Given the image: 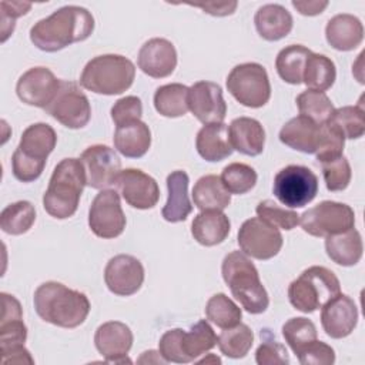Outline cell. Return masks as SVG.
<instances>
[{
	"label": "cell",
	"instance_id": "4",
	"mask_svg": "<svg viewBox=\"0 0 365 365\" xmlns=\"http://www.w3.org/2000/svg\"><path fill=\"white\" fill-rule=\"evenodd\" d=\"M221 272L234 298L250 314H262L269 304L258 269L242 251H232L222 259Z\"/></svg>",
	"mask_w": 365,
	"mask_h": 365
},
{
	"label": "cell",
	"instance_id": "24",
	"mask_svg": "<svg viewBox=\"0 0 365 365\" xmlns=\"http://www.w3.org/2000/svg\"><path fill=\"white\" fill-rule=\"evenodd\" d=\"M230 141L234 150L244 155L255 157L264 151L265 131L261 123L251 117L234 118L228 128Z\"/></svg>",
	"mask_w": 365,
	"mask_h": 365
},
{
	"label": "cell",
	"instance_id": "51",
	"mask_svg": "<svg viewBox=\"0 0 365 365\" xmlns=\"http://www.w3.org/2000/svg\"><path fill=\"white\" fill-rule=\"evenodd\" d=\"M1 9V41H6L7 37L13 33L16 26V19L27 14L31 9V3L26 1H0Z\"/></svg>",
	"mask_w": 365,
	"mask_h": 365
},
{
	"label": "cell",
	"instance_id": "38",
	"mask_svg": "<svg viewBox=\"0 0 365 365\" xmlns=\"http://www.w3.org/2000/svg\"><path fill=\"white\" fill-rule=\"evenodd\" d=\"M218 336L205 319H200L191 325L190 331H184L182 335V349L190 362L195 361L198 356L204 355L217 345Z\"/></svg>",
	"mask_w": 365,
	"mask_h": 365
},
{
	"label": "cell",
	"instance_id": "53",
	"mask_svg": "<svg viewBox=\"0 0 365 365\" xmlns=\"http://www.w3.org/2000/svg\"><path fill=\"white\" fill-rule=\"evenodd\" d=\"M1 352V361L3 364H34V359L31 358L30 352L24 348V345L20 346H14L10 349H4L0 351Z\"/></svg>",
	"mask_w": 365,
	"mask_h": 365
},
{
	"label": "cell",
	"instance_id": "30",
	"mask_svg": "<svg viewBox=\"0 0 365 365\" xmlns=\"http://www.w3.org/2000/svg\"><path fill=\"white\" fill-rule=\"evenodd\" d=\"M150 145L151 131L144 121L137 120L115 128L114 147L124 157L140 158L148 151Z\"/></svg>",
	"mask_w": 365,
	"mask_h": 365
},
{
	"label": "cell",
	"instance_id": "26",
	"mask_svg": "<svg viewBox=\"0 0 365 365\" xmlns=\"http://www.w3.org/2000/svg\"><path fill=\"white\" fill-rule=\"evenodd\" d=\"M319 133L321 125L304 115H297L282 125L279 131V140L282 144L292 150L305 154H315L319 141Z\"/></svg>",
	"mask_w": 365,
	"mask_h": 365
},
{
	"label": "cell",
	"instance_id": "41",
	"mask_svg": "<svg viewBox=\"0 0 365 365\" xmlns=\"http://www.w3.org/2000/svg\"><path fill=\"white\" fill-rule=\"evenodd\" d=\"M207 319L220 328H231L241 322V308L225 294L212 295L205 305Z\"/></svg>",
	"mask_w": 365,
	"mask_h": 365
},
{
	"label": "cell",
	"instance_id": "35",
	"mask_svg": "<svg viewBox=\"0 0 365 365\" xmlns=\"http://www.w3.org/2000/svg\"><path fill=\"white\" fill-rule=\"evenodd\" d=\"M311 53L312 51L309 48L301 44H291L284 47L275 58V68L278 76L288 84H301L305 61Z\"/></svg>",
	"mask_w": 365,
	"mask_h": 365
},
{
	"label": "cell",
	"instance_id": "21",
	"mask_svg": "<svg viewBox=\"0 0 365 365\" xmlns=\"http://www.w3.org/2000/svg\"><path fill=\"white\" fill-rule=\"evenodd\" d=\"M56 143L57 134L54 128L46 123H36L23 131L14 153L23 158L46 165L47 157L54 150Z\"/></svg>",
	"mask_w": 365,
	"mask_h": 365
},
{
	"label": "cell",
	"instance_id": "48",
	"mask_svg": "<svg viewBox=\"0 0 365 365\" xmlns=\"http://www.w3.org/2000/svg\"><path fill=\"white\" fill-rule=\"evenodd\" d=\"M182 335L184 329L174 328L163 334L158 342V352L167 362L174 364H188L190 359L182 349Z\"/></svg>",
	"mask_w": 365,
	"mask_h": 365
},
{
	"label": "cell",
	"instance_id": "3",
	"mask_svg": "<svg viewBox=\"0 0 365 365\" xmlns=\"http://www.w3.org/2000/svg\"><path fill=\"white\" fill-rule=\"evenodd\" d=\"M86 184V173L80 158H63L53 170L43 195V207L48 215L66 220L78 208Z\"/></svg>",
	"mask_w": 365,
	"mask_h": 365
},
{
	"label": "cell",
	"instance_id": "5",
	"mask_svg": "<svg viewBox=\"0 0 365 365\" xmlns=\"http://www.w3.org/2000/svg\"><path fill=\"white\" fill-rule=\"evenodd\" d=\"M134 77L135 67L130 58L121 54H103L84 66L80 84L93 93L114 96L128 90Z\"/></svg>",
	"mask_w": 365,
	"mask_h": 365
},
{
	"label": "cell",
	"instance_id": "34",
	"mask_svg": "<svg viewBox=\"0 0 365 365\" xmlns=\"http://www.w3.org/2000/svg\"><path fill=\"white\" fill-rule=\"evenodd\" d=\"M188 91L190 87L180 83L158 87L154 93V107L157 113L168 118L184 115L188 111Z\"/></svg>",
	"mask_w": 365,
	"mask_h": 365
},
{
	"label": "cell",
	"instance_id": "8",
	"mask_svg": "<svg viewBox=\"0 0 365 365\" xmlns=\"http://www.w3.org/2000/svg\"><path fill=\"white\" fill-rule=\"evenodd\" d=\"M274 195L289 208H301L311 202L318 192L317 175L304 165H287L274 178Z\"/></svg>",
	"mask_w": 365,
	"mask_h": 365
},
{
	"label": "cell",
	"instance_id": "16",
	"mask_svg": "<svg viewBox=\"0 0 365 365\" xmlns=\"http://www.w3.org/2000/svg\"><path fill=\"white\" fill-rule=\"evenodd\" d=\"M115 185L125 202L137 210L153 208L160 198L157 181L138 168L121 170Z\"/></svg>",
	"mask_w": 365,
	"mask_h": 365
},
{
	"label": "cell",
	"instance_id": "36",
	"mask_svg": "<svg viewBox=\"0 0 365 365\" xmlns=\"http://www.w3.org/2000/svg\"><path fill=\"white\" fill-rule=\"evenodd\" d=\"M36 221V208L30 201H16L3 208L0 214V228L9 235L27 232Z\"/></svg>",
	"mask_w": 365,
	"mask_h": 365
},
{
	"label": "cell",
	"instance_id": "22",
	"mask_svg": "<svg viewBox=\"0 0 365 365\" xmlns=\"http://www.w3.org/2000/svg\"><path fill=\"white\" fill-rule=\"evenodd\" d=\"M1 321H0V351L24 345L27 328L23 322V311L19 299L7 292H1Z\"/></svg>",
	"mask_w": 365,
	"mask_h": 365
},
{
	"label": "cell",
	"instance_id": "9",
	"mask_svg": "<svg viewBox=\"0 0 365 365\" xmlns=\"http://www.w3.org/2000/svg\"><path fill=\"white\" fill-rule=\"evenodd\" d=\"M302 230L312 237H328L345 232L355 225L354 210L344 202L322 201L299 215Z\"/></svg>",
	"mask_w": 365,
	"mask_h": 365
},
{
	"label": "cell",
	"instance_id": "55",
	"mask_svg": "<svg viewBox=\"0 0 365 365\" xmlns=\"http://www.w3.org/2000/svg\"><path fill=\"white\" fill-rule=\"evenodd\" d=\"M140 364H167V361L160 355V352L155 351H145L138 358Z\"/></svg>",
	"mask_w": 365,
	"mask_h": 365
},
{
	"label": "cell",
	"instance_id": "54",
	"mask_svg": "<svg viewBox=\"0 0 365 365\" xmlns=\"http://www.w3.org/2000/svg\"><path fill=\"white\" fill-rule=\"evenodd\" d=\"M292 6L301 13L302 16H317L321 14L327 7L328 1H318V0H308V1H292Z\"/></svg>",
	"mask_w": 365,
	"mask_h": 365
},
{
	"label": "cell",
	"instance_id": "37",
	"mask_svg": "<svg viewBox=\"0 0 365 365\" xmlns=\"http://www.w3.org/2000/svg\"><path fill=\"white\" fill-rule=\"evenodd\" d=\"M252 342L254 334L251 328L241 322L231 328H224L217 339L221 354L232 359L244 358L251 349Z\"/></svg>",
	"mask_w": 365,
	"mask_h": 365
},
{
	"label": "cell",
	"instance_id": "18",
	"mask_svg": "<svg viewBox=\"0 0 365 365\" xmlns=\"http://www.w3.org/2000/svg\"><path fill=\"white\" fill-rule=\"evenodd\" d=\"M358 308L352 298L336 294L321 307V324L325 334L334 339L348 336L356 327Z\"/></svg>",
	"mask_w": 365,
	"mask_h": 365
},
{
	"label": "cell",
	"instance_id": "52",
	"mask_svg": "<svg viewBox=\"0 0 365 365\" xmlns=\"http://www.w3.org/2000/svg\"><path fill=\"white\" fill-rule=\"evenodd\" d=\"M194 7H200L201 10H204L205 13L211 14V16H230L235 11L238 3L237 1H224V3H215V1H210V3H201V4H192Z\"/></svg>",
	"mask_w": 365,
	"mask_h": 365
},
{
	"label": "cell",
	"instance_id": "7",
	"mask_svg": "<svg viewBox=\"0 0 365 365\" xmlns=\"http://www.w3.org/2000/svg\"><path fill=\"white\" fill-rule=\"evenodd\" d=\"M227 88L240 104L250 108L265 106L271 97L267 70L258 63L235 66L227 77Z\"/></svg>",
	"mask_w": 365,
	"mask_h": 365
},
{
	"label": "cell",
	"instance_id": "17",
	"mask_svg": "<svg viewBox=\"0 0 365 365\" xmlns=\"http://www.w3.org/2000/svg\"><path fill=\"white\" fill-rule=\"evenodd\" d=\"M188 110L204 125L222 123L227 114L222 88L212 81L194 83L188 91Z\"/></svg>",
	"mask_w": 365,
	"mask_h": 365
},
{
	"label": "cell",
	"instance_id": "23",
	"mask_svg": "<svg viewBox=\"0 0 365 365\" xmlns=\"http://www.w3.org/2000/svg\"><path fill=\"white\" fill-rule=\"evenodd\" d=\"M325 37L332 48L338 51H351L362 43L364 26L361 20L352 14H336L327 23Z\"/></svg>",
	"mask_w": 365,
	"mask_h": 365
},
{
	"label": "cell",
	"instance_id": "31",
	"mask_svg": "<svg viewBox=\"0 0 365 365\" xmlns=\"http://www.w3.org/2000/svg\"><path fill=\"white\" fill-rule=\"evenodd\" d=\"M327 255L338 265L352 267L362 258L364 244L358 230L351 228L345 232L325 237Z\"/></svg>",
	"mask_w": 365,
	"mask_h": 365
},
{
	"label": "cell",
	"instance_id": "11",
	"mask_svg": "<svg viewBox=\"0 0 365 365\" xmlns=\"http://www.w3.org/2000/svg\"><path fill=\"white\" fill-rule=\"evenodd\" d=\"M241 251L255 259H269L282 248V235L279 230L258 217L242 222L237 235Z\"/></svg>",
	"mask_w": 365,
	"mask_h": 365
},
{
	"label": "cell",
	"instance_id": "1",
	"mask_svg": "<svg viewBox=\"0 0 365 365\" xmlns=\"http://www.w3.org/2000/svg\"><path fill=\"white\" fill-rule=\"evenodd\" d=\"M93 30L94 17L87 9L64 6L34 23L30 29V40L37 48L56 53L73 43L88 38Z\"/></svg>",
	"mask_w": 365,
	"mask_h": 365
},
{
	"label": "cell",
	"instance_id": "27",
	"mask_svg": "<svg viewBox=\"0 0 365 365\" xmlns=\"http://www.w3.org/2000/svg\"><path fill=\"white\" fill-rule=\"evenodd\" d=\"M195 147L198 154L205 161H210V163H217L230 157L234 148L230 141L227 124L224 123L205 124L197 133Z\"/></svg>",
	"mask_w": 365,
	"mask_h": 365
},
{
	"label": "cell",
	"instance_id": "29",
	"mask_svg": "<svg viewBox=\"0 0 365 365\" xmlns=\"http://www.w3.org/2000/svg\"><path fill=\"white\" fill-rule=\"evenodd\" d=\"M230 218L217 210L201 211L191 224V234L194 240L204 247H214L221 244L230 234Z\"/></svg>",
	"mask_w": 365,
	"mask_h": 365
},
{
	"label": "cell",
	"instance_id": "10",
	"mask_svg": "<svg viewBox=\"0 0 365 365\" xmlns=\"http://www.w3.org/2000/svg\"><path fill=\"white\" fill-rule=\"evenodd\" d=\"M44 110L60 124L71 130L83 128L91 117L87 96L76 83L67 80H60L58 91Z\"/></svg>",
	"mask_w": 365,
	"mask_h": 365
},
{
	"label": "cell",
	"instance_id": "28",
	"mask_svg": "<svg viewBox=\"0 0 365 365\" xmlns=\"http://www.w3.org/2000/svg\"><path fill=\"white\" fill-rule=\"evenodd\" d=\"M258 34L267 41H278L289 34L292 30V16L281 4H264L254 17Z\"/></svg>",
	"mask_w": 365,
	"mask_h": 365
},
{
	"label": "cell",
	"instance_id": "20",
	"mask_svg": "<svg viewBox=\"0 0 365 365\" xmlns=\"http://www.w3.org/2000/svg\"><path fill=\"white\" fill-rule=\"evenodd\" d=\"M137 63L141 71L153 78L168 77L177 67L175 47L167 38H150L141 46Z\"/></svg>",
	"mask_w": 365,
	"mask_h": 365
},
{
	"label": "cell",
	"instance_id": "32",
	"mask_svg": "<svg viewBox=\"0 0 365 365\" xmlns=\"http://www.w3.org/2000/svg\"><path fill=\"white\" fill-rule=\"evenodd\" d=\"M192 200L197 208L205 210H225L231 202V194L224 187L221 178L214 174L198 178L192 188Z\"/></svg>",
	"mask_w": 365,
	"mask_h": 365
},
{
	"label": "cell",
	"instance_id": "33",
	"mask_svg": "<svg viewBox=\"0 0 365 365\" xmlns=\"http://www.w3.org/2000/svg\"><path fill=\"white\" fill-rule=\"evenodd\" d=\"M336 78V68L334 61L318 53H311L305 61L302 83L308 90L325 91L332 87Z\"/></svg>",
	"mask_w": 365,
	"mask_h": 365
},
{
	"label": "cell",
	"instance_id": "50",
	"mask_svg": "<svg viewBox=\"0 0 365 365\" xmlns=\"http://www.w3.org/2000/svg\"><path fill=\"white\" fill-rule=\"evenodd\" d=\"M141 115L143 104L141 100L135 96H125L117 100L111 107V118L117 127L131 121L141 120Z\"/></svg>",
	"mask_w": 365,
	"mask_h": 365
},
{
	"label": "cell",
	"instance_id": "13",
	"mask_svg": "<svg viewBox=\"0 0 365 365\" xmlns=\"http://www.w3.org/2000/svg\"><path fill=\"white\" fill-rule=\"evenodd\" d=\"M86 173V184L94 190H106L115 184L121 171L117 153L108 145L96 144L87 147L80 157Z\"/></svg>",
	"mask_w": 365,
	"mask_h": 365
},
{
	"label": "cell",
	"instance_id": "42",
	"mask_svg": "<svg viewBox=\"0 0 365 365\" xmlns=\"http://www.w3.org/2000/svg\"><path fill=\"white\" fill-rule=\"evenodd\" d=\"M220 178L230 194L241 195L255 187L258 175L255 170L248 164L231 163L224 167Z\"/></svg>",
	"mask_w": 365,
	"mask_h": 365
},
{
	"label": "cell",
	"instance_id": "25",
	"mask_svg": "<svg viewBox=\"0 0 365 365\" xmlns=\"http://www.w3.org/2000/svg\"><path fill=\"white\" fill-rule=\"evenodd\" d=\"M188 174L182 170L173 171L167 175L168 198L163 207V217L168 222L185 221L192 211V205L188 197Z\"/></svg>",
	"mask_w": 365,
	"mask_h": 365
},
{
	"label": "cell",
	"instance_id": "43",
	"mask_svg": "<svg viewBox=\"0 0 365 365\" xmlns=\"http://www.w3.org/2000/svg\"><path fill=\"white\" fill-rule=\"evenodd\" d=\"M282 335L288 346L297 355L305 345L317 339L318 334H317V327L311 319L304 317H297V318L288 319L282 325Z\"/></svg>",
	"mask_w": 365,
	"mask_h": 365
},
{
	"label": "cell",
	"instance_id": "44",
	"mask_svg": "<svg viewBox=\"0 0 365 365\" xmlns=\"http://www.w3.org/2000/svg\"><path fill=\"white\" fill-rule=\"evenodd\" d=\"M255 211L258 218L277 227L278 230L281 228V230L289 231L299 224V215L295 211L279 207L272 200H264L258 202Z\"/></svg>",
	"mask_w": 365,
	"mask_h": 365
},
{
	"label": "cell",
	"instance_id": "15",
	"mask_svg": "<svg viewBox=\"0 0 365 365\" xmlns=\"http://www.w3.org/2000/svg\"><path fill=\"white\" fill-rule=\"evenodd\" d=\"M60 80L47 67H31L16 84L17 97L27 106L46 108L58 91Z\"/></svg>",
	"mask_w": 365,
	"mask_h": 365
},
{
	"label": "cell",
	"instance_id": "46",
	"mask_svg": "<svg viewBox=\"0 0 365 365\" xmlns=\"http://www.w3.org/2000/svg\"><path fill=\"white\" fill-rule=\"evenodd\" d=\"M325 185L329 191H342L351 182V165L346 157L341 155L335 160L321 163Z\"/></svg>",
	"mask_w": 365,
	"mask_h": 365
},
{
	"label": "cell",
	"instance_id": "40",
	"mask_svg": "<svg viewBox=\"0 0 365 365\" xmlns=\"http://www.w3.org/2000/svg\"><path fill=\"white\" fill-rule=\"evenodd\" d=\"M297 106L299 115H304L318 125L328 123L334 113V104L324 91L305 90L297 97Z\"/></svg>",
	"mask_w": 365,
	"mask_h": 365
},
{
	"label": "cell",
	"instance_id": "14",
	"mask_svg": "<svg viewBox=\"0 0 365 365\" xmlns=\"http://www.w3.org/2000/svg\"><path fill=\"white\" fill-rule=\"evenodd\" d=\"M104 281L114 295L130 297L144 282V267L135 257L118 254L108 259L104 269Z\"/></svg>",
	"mask_w": 365,
	"mask_h": 365
},
{
	"label": "cell",
	"instance_id": "45",
	"mask_svg": "<svg viewBox=\"0 0 365 365\" xmlns=\"http://www.w3.org/2000/svg\"><path fill=\"white\" fill-rule=\"evenodd\" d=\"M345 145V138L344 135L329 123H325L321 125V133H319V141L315 150L317 160L321 163L335 160L342 155Z\"/></svg>",
	"mask_w": 365,
	"mask_h": 365
},
{
	"label": "cell",
	"instance_id": "2",
	"mask_svg": "<svg viewBox=\"0 0 365 365\" xmlns=\"http://www.w3.org/2000/svg\"><path fill=\"white\" fill-rule=\"evenodd\" d=\"M33 302L37 315L43 321L60 328L80 327L90 314L87 295L57 281L38 285Z\"/></svg>",
	"mask_w": 365,
	"mask_h": 365
},
{
	"label": "cell",
	"instance_id": "39",
	"mask_svg": "<svg viewBox=\"0 0 365 365\" xmlns=\"http://www.w3.org/2000/svg\"><path fill=\"white\" fill-rule=\"evenodd\" d=\"M362 103L356 106H344L335 108L328 123L334 125L344 138L356 140L365 133V114Z\"/></svg>",
	"mask_w": 365,
	"mask_h": 365
},
{
	"label": "cell",
	"instance_id": "19",
	"mask_svg": "<svg viewBox=\"0 0 365 365\" xmlns=\"http://www.w3.org/2000/svg\"><path fill=\"white\" fill-rule=\"evenodd\" d=\"M133 332L128 325L120 321H108L101 324L94 334V345L107 362L123 364L130 362L127 354L133 346Z\"/></svg>",
	"mask_w": 365,
	"mask_h": 365
},
{
	"label": "cell",
	"instance_id": "6",
	"mask_svg": "<svg viewBox=\"0 0 365 365\" xmlns=\"http://www.w3.org/2000/svg\"><path fill=\"white\" fill-rule=\"evenodd\" d=\"M339 292L341 284L336 275L325 267L312 265L289 284L288 299L295 309L311 314Z\"/></svg>",
	"mask_w": 365,
	"mask_h": 365
},
{
	"label": "cell",
	"instance_id": "12",
	"mask_svg": "<svg viewBox=\"0 0 365 365\" xmlns=\"http://www.w3.org/2000/svg\"><path fill=\"white\" fill-rule=\"evenodd\" d=\"M88 227L94 235L104 240H111L123 234L125 215L117 191L101 190L94 197L88 210Z\"/></svg>",
	"mask_w": 365,
	"mask_h": 365
},
{
	"label": "cell",
	"instance_id": "56",
	"mask_svg": "<svg viewBox=\"0 0 365 365\" xmlns=\"http://www.w3.org/2000/svg\"><path fill=\"white\" fill-rule=\"evenodd\" d=\"M198 364H221V359L214 354H208V356L198 361Z\"/></svg>",
	"mask_w": 365,
	"mask_h": 365
},
{
	"label": "cell",
	"instance_id": "49",
	"mask_svg": "<svg viewBox=\"0 0 365 365\" xmlns=\"http://www.w3.org/2000/svg\"><path fill=\"white\" fill-rule=\"evenodd\" d=\"M295 356L302 365H332L335 362L334 349L318 339L305 345Z\"/></svg>",
	"mask_w": 365,
	"mask_h": 365
},
{
	"label": "cell",
	"instance_id": "47",
	"mask_svg": "<svg viewBox=\"0 0 365 365\" xmlns=\"http://www.w3.org/2000/svg\"><path fill=\"white\" fill-rule=\"evenodd\" d=\"M262 344L257 348L255 361L258 365H282L289 364V356L282 344L272 338L268 329L261 331Z\"/></svg>",
	"mask_w": 365,
	"mask_h": 365
}]
</instances>
